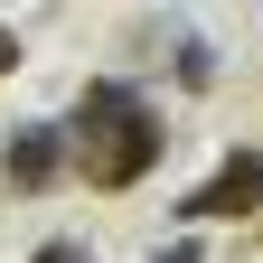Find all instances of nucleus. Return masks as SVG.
<instances>
[{"label":"nucleus","mask_w":263,"mask_h":263,"mask_svg":"<svg viewBox=\"0 0 263 263\" xmlns=\"http://www.w3.org/2000/svg\"><path fill=\"white\" fill-rule=\"evenodd\" d=\"M28 263H94V254H85L76 235H57V245H38V254H28Z\"/></svg>","instance_id":"obj_5"},{"label":"nucleus","mask_w":263,"mask_h":263,"mask_svg":"<svg viewBox=\"0 0 263 263\" xmlns=\"http://www.w3.org/2000/svg\"><path fill=\"white\" fill-rule=\"evenodd\" d=\"M10 66H19V38H10V28H0V76H10Z\"/></svg>","instance_id":"obj_7"},{"label":"nucleus","mask_w":263,"mask_h":263,"mask_svg":"<svg viewBox=\"0 0 263 263\" xmlns=\"http://www.w3.org/2000/svg\"><path fill=\"white\" fill-rule=\"evenodd\" d=\"M254 207H263V151H226L216 170L179 197L188 226H226V216H254Z\"/></svg>","instance_id":"obj_2"},{"label":"nucleus","mask_w":263,"mask_h":263,"mask_svg":"<svg viewBox=\"0 0 263 263\" xmlns=\"http://www.w3.org/2000/svg\"><path fill=\"white\" fill-rule=\"evenodd\" d=\"M151 263H207V254H197V235H179V245H160Z\"/></svg>","instance_id":"obj_6"},{"label":"nucleus","mask_w":263,"mask_h":263,"mask_svg":"<svg viewBox=\"0 0 263 263\" xmlns=\"http://www.w3.org/2000/svg\"><path fill=\"white\" fill-rule=\"evenodd\" d=\"M170 151L160 113L141 104L132 85H85L76 94V132H66V160L85 170V188H141Z\"/></svg>","instance_id":"obj_1"},{"label":"nucleus","mask_w":263,"mask_h":263,"mask_svg":"<svg viewBox=\"0 0 263 263\" xmlns=\"http://www.w3.org/2000/svg\"><path fill=\"white\" fill-rule=\"evenodd\" d=\"M0 179H10L19 197H38L66 179V122H19L10 132V151H0Z\"/></svg>","instance_id":"obj_3"},{"label":"nucleus","mask_w":263,"mask_h":263,"mask_svg":"<svg viewBox=\"0 0 263 263\" xmlns=\"http://www.w3.org/2000/svg\"><path fill=\"white\" fill-rule=\"evenodd\" d=\"M179 85H216V47H207V38L179 47Z\"/></svg>","instance_id":"obj_4"}]
</instances>
